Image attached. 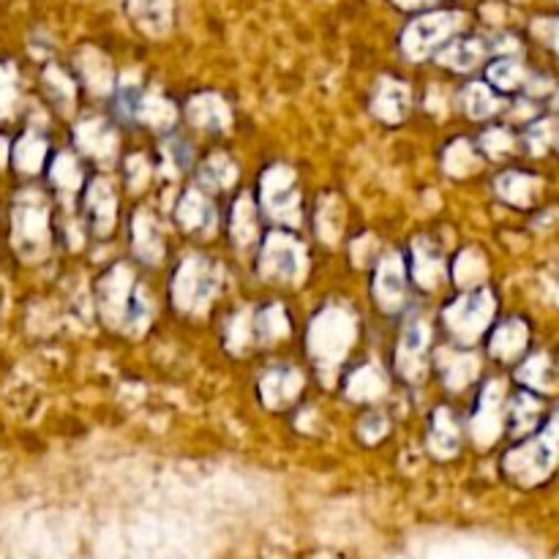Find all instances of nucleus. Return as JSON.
Here are the masks:
<instances>
[{"mask_svg": "<svg viewBox=\"0 0 559 559\" xmlns=\"http://www.w3.org/2000/svg\"><path fill=\"white\" fill-rule=\"evenodd\" d=\"M82 207H85L87 224L96 235H104L112 229L115 224V197L112 189H109L107 180L93 178L91 183L85 186V197H82Z\"/></svg>", "mask_w": 559, "mask_h": 559, "instance_id": "12", "label": "nucleus"}, {"mask_svg": "<svg viewBox=\"0 0 559 559\" xmlns=\"http://www.w3.org/2000/svg\"><path fill=\"white\" fill-rule=\"evenodd\" d=\"M484 273L486 262L475 249L464 251L456 260V265H453V278H456L459 284H464V287H467V284H478V278H484Z\"/></svg>", "mask_w": 559, "mask_h": 559, "instance_id": "36", "label": "nucleus"}, {"mask_svg": "<svg viewBox=\"0 0 559 559\" xmlns=\"http://www.w3.org/2000/svg\"><path fill=\"white\" fill-rule=\"evenodd\" d=\"M306 265L304 246L295 238L284 233H273L262 240L260 249V265L257 271L265 278H276V282H293L300 276Z\"/></svg>", "mask_w": 559, "mask_h": 559, "instance_id": "5", "label": "nucleus"}, {"mask_svg": "<svg viewBox=\"0 0 559 559\" xmlns=\"http://www.w3.org/2000/svg\"><path fill=\"white\" fill-rule=\"evenodd\" d=\"M480 58H484V44L478 38H456L440 49V63L456 71L473 69L480 63Z\"/></svg>", "mask_w": 559, "mask_h": 559, "instance_id": "25", "label": "nucleus"}, {"mask_svg": "<svg viewBox=\"0 0 559 559\" xmlns=\"http://www.w3.org/2000/svg\"><path fill=\"white\" fill-rule=\"evenodd\" d=\"M140 115L151 126H158V129H164V126H169L175 120V109L164 98H147V102H142Z\"/></svg>", "mask_w": 559, "mask_h": 559, "instance_id": "40", "label": "nucleus"}, {"mask_svg": "<svg viewBox=\"0 0 559 559\" xmlns=\"http://www.w3.org/2000/svg\"><path fill=\"white\" fill-rule=\"evenodd\" d=\"M382 393V377L377 374L374 366H360L347 377V396L355 402H369Z\"/></svg>", "mask_w": 559, "mask_h": 559, "instance_id": "28", "label": "nucleus"}, {"mask_svg": "<svg viewBox=\"0 0 559 559\" xmlns=\"http://www.w3.org/2000/svg\"><path fill=\"white\" fill-rule=\"evenodd\" d=\"M456 27L459 14H451V11H437V14L420 16V20H415L413 25L404 31V52H407L409 58H426V55L435 52Z\"/></svg>", "mask_w": 559, "mask_h": 559, "instance_id": "7", "label": "nucleus"}, {"mask_svg": "<svg viewBox=\"0 0 559 559\" xmlns=\"http://www.w3.org/2000/svg\"><path fill=\"white\" fill-rule=\"evenodd\" d=\"M76 142H80L82 153L93 158H109L115 151V134L102 118L82 120L76 129Z\"/></svg>", "mask_w": 559, "mask_h": 559, "instance_id": "22", "label": "nucleus"}, {"mask_svg": "<svg viewBox=\"0 0 559 559\" xmlns=\"http://www.w3.org/2000/svg\"><path fill=\"white\" fill-rule=\"evenodd\" d=\"M287 333V314L278 306H265L254 317V338L257 342H273V338Z\"/></svg>", "mask_w": 559, "mask_h": 559, "instance_id": "31", "label": "nucleus"}, {"mask_svg": "<svg viewBox=\"0 0 559 559\" xmlns=\"http://www.w3.org/2000/svg\"><path fill=\"white\" fill-rule=\"evenodd\" d=\"M371 109L385 123H399L409 112V87L399 80L380 82V87L374 93V102H371Z\"/></svg>", "mask_w": 559, "mask_h": 559, "instance_id": "14", "label": "nucleus"}, {"mask_svg": "<svg viewBox=\"0 0 559 559\" xmlns=\"http://www.w3.org/2000/svg\"><path fill=\"white\" fill-rule=\"evenodd\" d=\"M475 162H478V153H475L467 142H456V145L448 151V158H445L451 175H467L469 169L475 167Z\"/></svg>", "mask_w": 559, "mask_h": 559, "instance_id": "39", "label": "nucleus"}, {"mask_svg": "<svg viewBox=\"0 0 559 559\" xmlns=\"http://www.w3.org/2000/svg\"><path fill=\"white\" fill-rule=\"evenodd\" d=\"M98 295H102V309L107 320L118 322V325H136L145 320L147 300L126 265H115L102 278Z\"/></svg>", "mask_w": 559, "mask_h": 559, "instance_id": "1", "label": "nucleus"}, {"mask_svg": "<svg viewBox=\"0 0 559 559\" xmlns=\"http://www.w3.org/2000/svg\"><path fill=\"white\" fill-rule=\"evenodd\" d=\"M14 98H16L14 82H11L9 76L0 71V115L11 112V107H14Z\"/></svg>", "mask_w": 559, "mask_h": 559, "instance_id": "42", "label": "nucleus"}, {"mask_svg": "<svg viewBox=\"0 0 559 559\" xmlns=\"http://www.w3.org/2000/svg\"><path fill=\"white\" fill-rule=\"evenodd\" d=\"M216 218V211H213L211 197L202 194V191H186L183 200L178 205V222L180 227L189 229V233H202L207 229Z\"/></svg>", "mask_w": 559, "mask_h": 559, "instance_id": "21", "label": "nucleus"}, {"mask_svg": "<svg viewBox=\"0 0 559 559\" xmlns=\"http://www.w3.org/2000/svg\"><path fill=\"white\" fill-rule=\"evenodd\" d=\"M530 342V331H527V322L524 320H508L502 322L500 328L495 331L491 336V355L497 360H516L519 355L524 353Z\"/></svg>", "mask_w": 559, "mask_h": 559, "instance_id": "19", "label": "nucleus"}, {"mask_svg": "<svg viewBox=\"0 0 559 559\" xmlns=\"http://www.w3.org/2000/svg\"><path fill=\"white\" fill-rule=\"evenodd\" d=\"M497 194L502 197L511 205L524 207L538 197L540 191V178L533 173H524V169H508L497 178Z\"/></svg>", "mask_w": 559, "mask_h": 559, "instance_id": "17", "label": "nucleus"}, {"mask_svg": "<svg viewBox=\"0 0 559 559\" xmlns=\"http://www.w3.org/2000/svg\"><path fill=\"white\" fill-rule=\"evenodd\" d=\"M11 162H14V167L22 175H36L44 167V162H47V142L38 134H33V131H27V134H22L14 142Z\"/></svg>", "mask_w": 559, "mask_h": 559, "instance_id": "24", "label": "nucleus"}, {"mask_svg": "<svg viewBox=\"0 0 559 559\" xmlns=\"http://www.w3.org/2000/svg\"><path fill=\"white\" fill-rule=\"evenodd\" d=\"M486 74H489L491 85L502 93L519 91V87H524V82H527V71H524V66L511 58H502L497 60V63H491Z\"/></svg>", "mask_w": 559, "mask_h": 559, "instance_id": "27", "label": "nucleus"}, {"mask_svg": "<svg viewBox=\"0 0 559 559\" xmlns=\"http://www.w3.org/2000/svg\"><path fill=\"white\" fill-rule=\"evenodd\" d=\"M353 342V322L338 309L325 311L311 328V353L322 360H338Z\"/></svg>", "mask_w": 559, "mask_h": 559, "instance_id": "9", "label": "nucleus"}, {"mask_svg": "<svg viewBox=\"0 0 559 559\" xmlns=\"http://www.w3.org/2000/svg\"><path fill=\"white\" fill-rule=\"evenodd\" d=\"M257 207L249 197H243L240 202H235V218H233V235H235V243L246 246L254 240L257 233Z\"/></svg>", "mask_w": 559, "mask_h": 559, "instance_id": "35", "label": "nucleus"}, {"mask_svg": "<svg viewBox=\"0 0 559 559\" xmlns=\"http://www.w3.org/2000/svg\"><path fill=\"white\" fill-rule=\"evenodd\" d=\"M189 118L191 123H197L205 131H222L227 126L229 115L222 98L213 96V93H200L197 98H191Z\"/></svg>", "mask_w": 559, "mask_h": 559, "instance_id": "23", "label": "nucleus"}, {"mask_svg": "<svg viewBox=\"0 0 559 559\" xmlns=\"http://www.w3.org/2000/svg\"><path fill=\"white\" fill-rule=\"evenodd\" d=\"M429 338L431 331L426 322H409L396 353V369L404 380H420V377H424L426 355H429Z\"/></svg>", "mask_w": 559, "mask_h": 559, "instance_id": "10", "label": "nucleus"}, {"mask_svg": "<svg viewBox=\"0 0 559 559\" xmlns=\"http://www.w3.org/2000/svg\"><path fill=\"white\" fill-rule=\"evenodd\" d=\"M495 317V295L486 287H475L453 300L445 309V325L451 336L462 344H473Z\"/></svg>", "mask_w": 559, "mask_h": 559, "instance_id": "2", "label": "nucleus"}, {"mask_svg": "<svg viewBox=\"0 0 559 559\" xmlns=\"http://www.w3.org/2000/svg\"><path fill=\"white\" fill-rule=\"evenodd\" d=\"M462 104L464 112L475 120L489 118V115H495L497 107H500V102H497V96L491 93V87L484 85V82H473V85L464 87Z\"/></svg>", "mask_w": 559, "mask_h": 559, "instance_id": "26", "label": "nucleus"}, {"mask_svg": "<svg viewBox=\"0 0 559 559\" xmlns=\"http://www.w3.org/2000/svg\"><path fill=\"white\" fill-rule=\"evenodd\" d=\"M500 399H502V385L500 382H489L480 393V402L475 407V437H478L484 445H489L495 440L497 429H500Z\"/></svg>", "mask_w": 559, "mask_h": 559, "instance_id": "18", "label": "nucleus"}, {"mask_svg": "<svg viewBox=\"0 0 559 559\" xmlns=\"http://www.w3.org/2000/svg\"><path fill=\"white\" fill-rule=\"evenodd\" d=\"M260 205L267 216L278 222H298V189H295V175L287 167H271L262 175L260 183Z\"/></svg>", "mask_w": 559, "mask_h": 559, "instance_id": "6", "label": "nucleus"}, {"mask_svg": "<svg viewBox=\"0 0 559 559\" xmlns=\"http://www.w3.org/2000/svg\"><path fill=\"white\" fill-rule=\"evenodd\" d=\"M300 385H304V377L298 371L289 369V366H276V369L262 377V402L267 407H284V404H289L298 396Z\"/></svg>", "mask_w": 559, "mask_h": 559, "instance_id": "13", "label": "nucleus"}, {"mask_svg": "<svg viewBox=\"0 0 559 559\" xmlns=\"http://www.w3.org/2000/svg\"><path fill=\"white\" fill-rule=\"evenodd\" d=\"M235 178H238V167L227 156L207 158L205 167L200 169V186H207V189L222 191L227 186H233Z\"/></svg>", "mask_w": 559, "mask_h": 559, "instance_id": "30", "label": "nucleus"}, {"mask_svg": "<svg viewBox=\"0 0 559 559\" xmlns=\"http://www.w3.org/2000/svg\"><path fill=\"white\" fill-rule=\"evenodd\" d=\"M385 431H388V420H385V415H380V413H371L369 418L360 424V435H364L369 442H377L382 435H385Z\"/></svg>", "mask_w": 559, "mask_h": 559, "instance_id": "41", "label": "nucleus"}, {"mask_svg": "<svg viewBox=\"0 0 559 559\" xmlns=\"http://www.w3.org/2000/svg\"><path fill=\"white\" fill-rule=\"evenodd\" d=\"M374 298L385 311H399L407 298V276L396 254L385 257L374 273Z\"/></svg>", "mask_w": 559, "mask_h": 559, "instance_id": "11", "label": "nucleus"}, {"mask_svg": "<svg viewBox=\"0 0 559 559\" xmlns=\"http://www.w3.org/2000/svg\"><path fill=\"white\" fill-rule=\"evenodd\" d=\"M134 251L147 262H156L162 257V240H158L156 229L147 222L145 213L134 218Z\"/></svg>", "mask_w": 559, "mask_h": 559, "instance_id": "32", "label": "nucleus"}, {"mask_svg": "<svg viewBox=\"0 0 559 559\" xmlns=\"http://www.w3.org/2000/svg\"><path fill=\"white\" fill-rule=\"evenodd\" d=\"M218 289V271L216 265H211L202 257H191L175 273V282L169 287L173 300L178 309L183 311H197L207 304V300L216 295Z\"/></svg>", "mask_w": 559, "mask_h": 559, "instance_id": "3", "label": "nucleus"}, {"mask_svg": "<svg viewBox=\"0 0 559 559\" xmlns=\"http://www.w3.org/2000/svg\"><path fill=\"white\" fill-rule=\"evenodd\" d=\"M14 246L25 257H36L47 249L49 240V218L47 207L38 200H22L14 207Z\"/></svg>", "mask_w": 559, "mask_h": 559, "instance_id": "8", "label": "nucleus"}, {"mask_svg": "<svg viewBox=\"0 0 559 559\" xmlns=\"http://www.w3.org/2000/svg\"><path fill=\"white\" fill-rule=\"evenodd\" d=\"M540 420H544V402L533 391H522L511 399V404H508V429H511V435H530V431L538 429Z\"/></svg>", "mask_w": 559, "mask_h": 559, "instance_id": "15", "label": "nucleus"}, {"mask_svg": "<svg viewBox=\"0 0 559 559\" xmlns=\"http://www.w3.org/2000/svg\"><path fill=\"white\" fill-rule=\"evenodd\" d=\"M129 9L134 20L147 31H164L167 25V5L164 0H129Z\"/></svg>", "mask_w": 559, "mask_h": 559, "instance_id": "34", "label": "nucleus"}, {"mask_svg": "<svg viewBox=\"0 0 559 559\" xmlns=\"http://www.w3.org/2000/svg\"><path fill=\"white\" fill-rule=\"evenodd\" d=\"M409 276L415 278V284L424 289L437 287V282L442 278V254L429 243V240H415L413 251H409Z\"/></svg>", "mask_w": 559, "mask_h": 559, "instance_id": "16", "label": "nucleus"}, {"mask_svg": "<svg viewBox=\"0 0 559 559\" xmlns=\"http://www.w3.org/2000/svg\"><path fill=\"white\" fill-rule=\"evenodd\" d=\"M557 462V448L549 437H538V440L524 442L522 448L511 451L502 462L508 478H513L516 484L533 486L538 480H544L551 473Z\"/></svg>", "mask_w": 559, "mask_h": 559, "instance_id": "4", "label": "nucleus"}, {"mask_svg": "<svg viewBox=\"0 0 559 559\" xmlns=\"http://www.w3.org/2000/svg\"><path fill=\"white\" fill-rule=\"evenodd\" d=\"M49 178H52L55 189L60 191H76L85 183V175H82V167L74 153H60V156H55Z\"/></svg>", "mask_w": 559, "mask_h": 559, "instance_id": "29", "label": "nucleus"}, {"mask_svg": "<svg viewBox=\"0 0 559 559\" xmlns=\"http://www.w3.org/2000/svg\"><path fill=\"white\" fill-rule=\"evenodd\" d=\"M459 442H462V435H459V424L453 420L451 409L440 407L435 415H431L429 424V448L431 453H437L440 459L453 456L459 451Z\"/></svg>", "mask_w": 559, "mask_h": 559, "instance_id": "20", "label": "nucleus"}, {"mask_svg": "<svg viewBox=\"0 0 559 559\" xmlns=\"http://www.w3.org/2000/svg\"><path fill=\"white\" fill-rule=\"evenodd\" d=\"M519 382L527 385V391H549L551 388V366L546 355H533L527 364L519 369Z\"/></svg>", "mask_w": 559, "mask_h": 559, "instance_id": "33", "label": "nucleus"}, {"mask_svg": "<svg viewBox=\"0 0 559 559\" xmlns=\"http://www.w3.org/2000/svg\"><path fill=\"white\" fill-rule=\"evenodd\" d=\"M557 134H559L557 120L555 118H540V120H535V123L527 129V145L533 147L535 153H544V151H549L551 145H555Z\"/></svg>", "mask_w": 559, "mask_h": 559, "instance_id": "37", "label": "nucleus"}, {"mask_svg": "<svg viewBox=\"0 0 559 559\" xmlns=\"http://www.w3.org/2000/svg\"><path fill=\"white\" fill-rule=\"evenodd\" d=\"M393 3L404 11H413V9H426V5L435 3V0H393Z\"/></svg>", "mask_w": 559, "mask_h": 559, "instance_id": "44", "label": "nucleus"}, {"mask_svg": "<svg viewBox=\"0 0 559 559\" xmlns=\"http://www.w3.org/2000/svg\"><path fill=\"white\" fill-rule=\"evenodd\" d=\"M535 31H538V36L544 38V41L549 44L551 49H557V52H559V20L540 22V25L535 27Z\"/></svg>", "mask_w": 559, "mask_h": 559, "instance_id": "43", "label": "nucleus"}, {"mask_svg": "<svg viewBox=\"0 0 559 559\" xmlns=\"http://www.w3.org/2000/svg\"><path fill=\"white\" fill-rule=\"evenodd\" d=\"M478 147L486 153V156L500 158V156H506V153H511L513 134L508 129H497V126H495V129H489V131H484V134H480Z\"/></svg>", "mask_w": 559, "mask_h": 559, "instance_id": "38", "label": "nucleus"}]
</instances>
